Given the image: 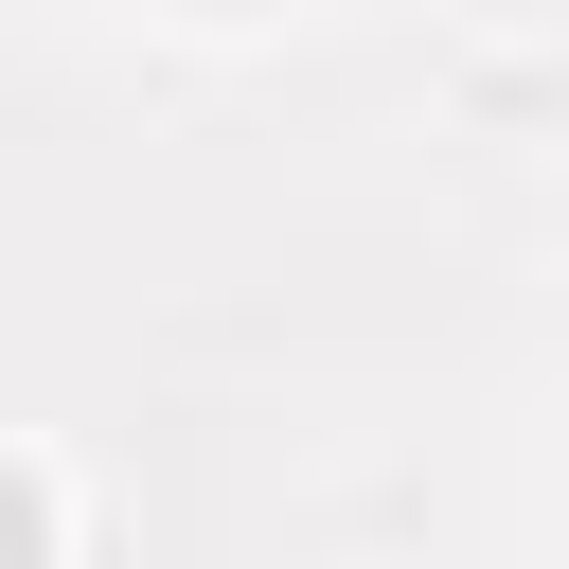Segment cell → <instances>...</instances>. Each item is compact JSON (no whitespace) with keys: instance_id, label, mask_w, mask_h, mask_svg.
<instances>
[{"instance_id":"1","label":"cell","mask_w":569,"mask_h":569,"mask_svg":"<svg viewBox=\"0 0 569 569\" xmlns=\"http://www.w3.org/2000/svg\"><path fill=\"white\" fill-rule=\"evenodd\" d=\"M0 569H53V480L0 462Z\"/></svg>"},{"instance_id":"2","label":"cell","mask_w":569,"mask_h":569,"mask_svg":"<svg viewBox=\"0 0 569 569\" xmlns=\"http://www.w3.org/2000/svg\"><path fill=\"white\" fill-rule=\"evenodd\" d=\"M213 18H249V0H213Z\"/></svg>"}]
</instances>
